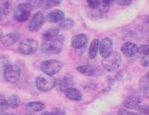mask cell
<instances>
[{
  "label": "cell",
  "mask_w": 149,
  "mask_h": 115,
  "mask_svg": "<svg viewBox=\"0 0 149 115\" xmlns=\"http://www.w3.org/2000/svg\"><path fill=\"white\" fill-rule=\"evenodd\" d=\"M124 106L126 108H129V109H132V110H139V107L142 105H141V101L140 99L136 97V96H130V97H128L124 103H123Z\"/></svg>",
  "instance_id": "obj_16"
},
{
  "label": "cell",
  "mask_w": 149,
  "mask_h": 115,
  "mask_svg": "<svg viewBox=\"0 0 149 115\" xmlns=\"http://www.w3.org/2000/svg\"><path fill=\"white\" fill-rule=\"evenodd\" d=\"M139 54H147L149 55V44L147 45H142L139 47Z\"/></svg>",
  "instance_id": "obj_26"
},
{
  "label": "cell",
  "mask_w": 149,
  "mask_h": 115,
  "mask_svg": "<svg viewBox=\"0 0 149 115\" xmlns=\"http://www.w3.org/2000/svg\"><path fill=\"white\" fill-rule=\"evenodd\" d=\"M51 113L53 115H65V112L63 109L62 108H59V107H55L53 108L52 111H51Z\"/></svg>",
  "instance_id": "obj_27"
},
{
  "label": "cell",
  "mask_w": 149,
  "mask_h": 115,
  "mask_svg": "<svg viewBox=\"0 0 149 115\" xmlns=\"http://www.w3.org/2000/svg\"><path fill=\"white\" fill-rule=\"evenodd\" d=\"M32 9V6L29 3H22L13 10V18L19 22H23L29 19Z\"/></svg>",
  "instance_id": "obj_4"
},
{
  "label": "cell",
  "mask_w": 149,
  "mask_h": 115,
  "mask_svg": "<svg viewBox=\"0 0 149 115\" xmlns=\"http://www.w3.org/2000/svg\"><path fill=\"white\" fill-rule=\"evenodd\" d=\"M139 112L145 115H149V105H141L139 109Z\"/></svg>",
  "instance_id": "obj_31"
},
{
  "label": "cell",
  "mask_w": 149,
  "mask_h": 115,
  "mask_svg": "<svg viewBox=\"0 0 149 115\" xmlns=\"http://www.w3.org/2000/svg\"><path fill=\"white\" fill-rule=\"evenodd\" d=\"M116 2L120 6H130L132 3V0H116Z\"/></svg>",
  "instance_id": "obj_32"
},
{
  "label": "cell",
  "mask_w": 149,
  "mask_h": 115,
  "mask_svg": "<svg viewBox=\"0 0 149 115\" xmlns=\"http://www.w3.org/2000/svg\"><path fill=\"white\" fill-rule=\"evenodd\" d=\"M41 115H53V114L51 112H43Z\"/></svg>",
  "instance_id": "obj_33"
},
{
  "label": "cell",
  "mask_w": 149,
  "mask_h": 115,
  "mask_svg": "<svg viewBox=\"0 0 149 115\" xmlns=\"http://www.w3.org/2000/svg\"><path fill=\"white\" fill-rule=\"evenodd\" d=\"M1 115H10V114H8V113H6V112H1Z\"/></svg>",
  "instance_id": "obj_34"
},
{
  "label": "cell",
  "mask_w": 149,
  "mask_h": 115,
  "mask_svg": "<svg viewBox=\"0 0 149 115\" xmlns=\"http://www.w3.org/2000/svg\"><path fill=\"white\" fill-rule=\"evenodd\" d=\"M62 68H63V63L56 59L46 60L40 65V69L44 72V74L49 76H54L57 74L62 70Z\"/></svg>",
  "instance_id": "obj_5"
},
{
  "label": "cell",
  "mask_w": 149,
  "mask_h": 115,
  "mask_svg": "<svg viewBox=\"0 0 149 115\" xmlns=\"http://www.w3.org/2000/svg\"><path fill=\"white\" fill-rule=\"evenodd\" d=\"M77 70L86 76H97L101 74V70L98 67L93 65H80L77 67Z\"/></svg>",
  "instance_id": "obj_11"
},
{
  "label": "cell",
  "mask_w": 149,
  "mask_h": 115,
  "mask_svg": "<svg viewBox=\"0 0 149 115\" xmlns=\"http://www.w3.org/2000/svg\"><path fill=\"white\" fill-rule=\"evenodd\" d=\"M113 40L109 38H104L100 41L99 44V53L102 57L105 58L106 56L113 53Z\"/></svg>",
  "instance_id": "obj_9"
},
{
  "label": "cell",
  "mask_w": 149,
  "mask_h": 115,
  "mask_svg": "<svg viewBox=\"0 0 149 115\" xmlns=\"http://www.w3.org/2000/svg\"><path fill=\"white\" fill-rule=\"evenodd\" d=\"M63 36H57L51 39L45 40L40 47V49L44 54H59L63 47Z\"/></svg>",
  "instance_id": "obj_1"
},
{
  "label": "cell",
  "mask_w": 149,
  "mask_h": 115,
  "mask_svg": "<svg viewBox=\"0 0 149 115\" xmlns=\"http://www.w3.org/2000/svg\"><path fill=\"white\" fill-rule=\"evenodd\" d=\"M120 64H121V55L118 52H113L111 54L106 56L102 61L103 69L106 71H109V72L118 70Z\"/></svg>",
  "instance_id": "obj_2"
},
{
  "label": "cell",
  "mask_w": 149,
  "mask_h": 115,
  "mask_svg": "<svg viewBox=\"0 0 149 115\" xmlns=\"http://www.w3.org/2000/svg\"><path fill=\"white\" fill-rule=\"evenodd\" d=\"M57 85V80L49 75H40L36 79V87L41 92H47L56 88Z\"/></svg>",
  "instance_id": "obj_3"
},
{
  "label": "cell",
  "mask_w": 149,
  "mask_h": 115,
  "mask_svg": "<svg viewBox=\"0 0 149 115\" xmlns=\"http://www.w3.org/2000/svg\"><path fill=\"white\" fill-rule=\"evenodd\" d=\"M74 21L71 18H64L63 20H62L59 23L58 26L61 30L63 31H68L71 30V29L74 26Z\"/></svg>",
  "instance_id": "obj_20"
},
{
  "label": "cell",
  "mask_w": 149,
  "mask_h": 115,
  "mask_svg": "<svg viewBox=\"0 0 149 115\" xmlns=\"http://www.w3.org/2000/svg\"><path fill=\"white\" fill-rule=\"evenodd\" d=\"M7 103L9 105V107H11L13 109H15L20 105L21 101H20V98L18 95H13L9 96V98L7 99Z\"/></svg>",
  "instance_id": "obj_22"
},
{
  "label": "cell",
  "mask_w": 149,
  "mask_h": 115,
  "mask_svg": "<svg viewBox=\"0 0 149 115\" xmlns=\"http://www.w3.org/2000/svg\"><path fill=\"white\" fill-rule=\"evenodd\" d=\"M59 30L58 29H48V30H47L46 31L43 32L42 34V38L43 39L47 40V39H51V38H56L57 36H59Z\"/></svg>",
  "instance_id": "obj_21"
},
{
  "label": "cell",
  "mask_w": 149,
  "mask_h": 115,
  "mask_svg": "<svg viewBox=\"0 0 149 115\" xmlns=\"http://www.w3.org/2000/svg\"><path fill=\"white\" fill-rule=\"evenodd\" d=\"M26 111L28 112L33 113L38 112L45 109V105L41 102H30L26 105Z\"/></svg>",
  "instance_id": "obj_19"
},
{
  "label": "cell",
  "mask_w": 149,
  "mask_h": 115,
  "mask_svg": "<svg viewBox=\"0 0 149 115\" xmlns=\"http://www.w3.org/2000/svg\"><path fill=\"white\" fill-rule=\"evenodd\" d=\"M11 6H12V4H10L7 0L3 2L2 3V13H4L6 15H8L11 12Z\"/></svg>",
  "instance_id": "obj_25"
},
{
  "label": "cell",
  "mask_w": 149,
  "mask_h": 115,
  "mask_svg": "<svg viewBox=\"0 0 149 115\" xmlns=\"http://www.w3.org/2000/svg\"><path fill=\"white\" fill-rule=\"evenodd\" d=\"M146 77H147V78L149 79V71H148V72L146 73Z\"/></svg>",
  "instance_id": "obj_35"
},
{
  "label": "cell",
  "mask_w": 149,
  "mask_h": 115,
  "mask_svg": "<svg viewBox=\"0 0 149 115\" xmlns=\"http://www.w3.org/2000/svg\"><path fill=\"white\" fill-rule=\"evenodd\" d=\"M45 21H46V17L42 12L36 13L29 23V31L31 32L38 31L43 26Z\"/></svg>",
  "instance_id": "obj_8"
},
{
  "label": "cell",
  "mask_w": 149,
  "mask_h": 115,
  "mask_svg": "<svg viewBox=\"0 0 149 115\" xmlns=\"http://www.w3.org/2000/svg\"><path fill=\"white\" fill-rule=\"evenodd\" d=\"M87 43H88V37L86 34H83V33H79V34L73 36L71 41L72 47L76 49L81 48L82 47H84Z\"/></svg>",
  "instance_id": "obj_14"
},
{
  "label": "cell",
  "mask_w": 149,
  "mask_h": 115,
  "mask_svg": "<svg viewBox=\"0 0 149 115\" xmlns=\"http://www.w3.org/2000/svg\"><path fill=\"white\" fill-rule=\"evenodd\" d=\"M65 96L70 99L72 100V101H80L82 99V94L80 93V91L77 89L74 88H71L69 89H67L65 92Z\"/></svg>",
  "instance_id": "obj_18"
},
{
  "label": "cell",
  "mask_w": 149,
  "mask_h": 115,
  "mask_svg": "<svg viewBox=\"0 0 149 115\" xmlns=\"http://www.w3.org/2000/svg\"><path fill=\"white\" fill-rule=\"evenodd\" d=\"M63 2V0H44V5L43 7L45 9H48L53 6H59Z\"/></svg>",
  "instance_id": "obj_23"
},
{
  "label": "cell",
  "mask_w": 149,
  "mask_h": 115,
  "mask_svg": "<svg viewBox=\"0 0 149 115\" xmlns=\"http://www.w3.org/2000/svg\"><path fill=\"white\" fill-rule=\"evenodd\" d=\"M38 48V43L33 38H25L19 42L18 51L25 55H31L34 54Z\"/></svg>",
  "instance_id": "obj_7"
},
{
  "label": "cell",
  "mask_w": 149,
  "mask_h": 115,
  "mask_svg": "<svg viewBox=\"0 0 149 115\" xmlns=\"http://www.w3.org/2000/svg\"><path fill=\"white\" fill-rule=\"evenodd\" d=\"M118 115H141L138 112H130L128 110L125 109H120L118 112Z\"/></svg>",
  "instance_id": "obj_28"
},
{
  "label": "cell",
  "mask_w": 149,
  "mask_h": 115,
  "mask_svg": "<svg viewBox=\"0 0 149 115\" xmlns=\"http://www.w3.org/2000/svg\"><path fill=\"white\" fill-rule=\"evenodd\" d=\"M33 9H37V8H39L43 6L44 5V0H28V2Z\"/></svg>",
  "instance_id": "obj_24"
},
{
  "label": "cell",
  "mask_w": 149,
  "mask_h": 115,
  "mask_svg": "<svg viewBox=\"0 0 149 115\" xmlns=\"http://www.w3.org/2000/svg\"><path fill=\"white\" fill-rule=\"evenodd\" d=\"M0 104H1V111H6L8 107H9V105L7 103V100H6L3 95H1V102H0Z\"/></svg>",
  "instance_id": "obj_30"
},
{
  "label": "cell",
  "mask_w": 149,
  "mask_h": 115,
  "mask_svg": "<svg viewBox=\"0 0 149 115\" xmlns=\"http://www.w3.org/2000/svg\"><path fill=\"white\" fill-rule=\"evenodd\" d=\"M20 38V34L18 32H12L8 33L5 36L1 37V43L3 46L9 47L16 43Z\"/></svg>",
  "instance_id": "obj_15"
},
{
  "label": "cell",
  "mask_w": 149,
  "mask_h": 115,
  "mask_svg": "<svg viewBox=\"0 0 149 115\" xmlns=\"http://www.w3.org/2000/svg\"><path fill=\"white\" fill-rule=\"evenodd\" d=\"M73 86V77L71 74H66L59 81H57L56 87L59 90L65 92L67 89L72 88Z\"/></svg>",
  "instance_id": "obj_12"
},
{
  "label": "cell",
  "mask_w": 149,
  "mask_h": 115,
  "mask_svg": "<svg viewBox=\"0 0 149 115\" xmlns=\"http://www.w3.org/2000/svg\"><path fill=\"white\" fill-rule=\"evenodd\" d=\"M140 63L144 67H149V55H147V54L144 55L140 61Z\"/></svg>",
  "instance_id": "obj_29"
},
{
  "label": "cell",
  "mask_w": 149,
  "mask_h": 115,
  "mask_svg": "<svg viewBox=\"0 0 149 115\" xmlns=\"http://www.w3.org/2000/svg\"><path fill=\"white\" fill-rule=\"evenodd\" d=\"M139 47L138 45H136L135 43L132 42H126L121 46L120 51L125 56L127 57H132L136 54L139 53Z\"/></svg>",
  "instance_id": "obj_10"
},
{
  "label": "cell",
  "mask_w": 149,
  "mask_h": 115,
  "mask_svg": "<svg viewBox=\"0 0 149 115\" xmlns=\"http://www.w3.org/2000/svg\"><path fill=\"white\" fill-rule=\"evenodd\" d=\"M22 75V70L16 64H8L4 69V79L8 83H16Z\"/></svg>",
  "instance_id": "obj_6"
},
{
  "label": "cell",
  "mask_w": 149,
  "mask_h": 115,
  "mask_svg": "<svg viewBox=\"0 0 149 115\" xmlns=\"http://www.w3.org/2000/svg\"><path fill=\"white\" fill-rule=\"evenodd\" d=\"M63 19H64V13L63 11L59 9L51 11L46 16V21L50 23H59Z\"/></svg>",
  "instance_id": "obj_13"
},
{
  "label": "cell",
  "mask_w": 149,
  "mask_h": 115,
  "mask_svg": "<svg viewBox=\"0 0 149 115\" xmlns=\"http://www.w3.org/2000/svg\"><path fill=\"white\" fill-rule=\"evenodd\" d=\"M99 44L100 41L98 38H94L88 48V57L90 59H95L97 55V53L99 52Z\"/></svg>",
  "instance_id": "obj_17"
}]
</instances>
